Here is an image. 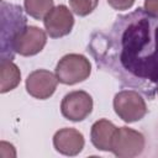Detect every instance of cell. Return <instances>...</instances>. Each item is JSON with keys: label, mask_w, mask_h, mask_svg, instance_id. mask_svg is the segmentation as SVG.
Masks as SVG:
<instances>
[{"label": "cell", "mask_w": 158, "mask_h": 158, "mask_svg": "<svg viewBox=\"0 0 158 158\" xmlns=\"http://www.w3.org/2000/svg\"><path fill=\"white\" fill-rule=\"evenodd\" d=\"M89 49L98 67L120 83L149 99L154 96L158 86V16L141 7L120 15L107 33L93 36Z\"/></svg>", "instance_id": "1"}, {"label": "cell", "mask_w": 158, "mask_h": 158, "mask_svg": "<svg viewBox=\"0 0 158 158\" xmlns=\"http://www.w3.org/2000/svg\"><path fill=\"white\" fill-rule=\"evenodd\" d=\"M1 59H14V42L19 33L27 26L26 16L21 6L15 4L1 2Z\"/></svg>", "instance_id": "2"}, {"label": "cell", "mask_w": 158, "mask_h": 158, "mask_svg": "<svg viewBox=\"0 0 158 158\" xmlns=\"http://www.w3.org/2000/svg\"><path fill=\"white\" fill-rule=\"evenodd\" d=\"M91 73V64L89 59L78 53L65 54L56 65V75L59 83L65 85H74L84 81Z\"/></svg>", "instance_id": "3"}, {"label": "cell", "mask_w": 158, "mask_h": 158, "mask_svg": "<svg viewBox=\"0 0 158 158\" xmlns=\"http://www.w3.org/2000/svg\"><path fill=\"white\" fill-rule=\"evenodd\" d=\"M116 115L127 123L139 121L147 114V105L141 93L136 90H121L114 98Z\"/></svg>", "instance_id": "4"}, {"label": "cell", "mask_w": 158, "mask_h": 158, "mask_svg": "<svg viewBox=\"0 0 158 158\" xmlns=\"http://www.w3.org/2000/svg\"><path fill=\"white\" fill-rule=\"evenodd\" d=\"M144 144V136L141 132L126 126L116 127L110 151L120 158H133L143 152Z\"/></svg>", "instance_id": "5"}, {"label": "cell", "mask_w": 158, "mask_h": 158, "mask_svg": "<svg viewBox=\"0 0 158 158\" xmlns=\"http://www.w3.org/2000/svg\"><path fill=\"white\" fill-rule=\"evenodd\" d=\"M93 111V98L84 90L68 93L60 102L62 115L70 121L79 122L85 120Z\"/></svg>", "instance_id": "6"}, {"label": "cell", "mask_w": 158, "mask_h": 158, "mask_svg": "<svg viewBox=\"0 0 158 158\" xmlns=\"http://www.w3.org/2000/svg\"><path fill=\"white\" fill-rule=\"evenodd\" d=\"M58 78L49 70L37 69L28 74L26 79V90L35 99L46 100L53 95L58 85Z\"/></svg>", "instance_id": "7"}, {"label": "cell", "mask_w": 158, "mask_h": 158, "mask_svg": "<svg viewBox=\"0 0 158 158\" xmlns=\"http://www.w3.org/2000/svg\"><path fill=\"white\" fill-rule=\"evenodd\" d=\"M43 25L49 37L59 38L70 33L74 26V17L72 11L65 5H58L46 15Z\"/></svg>", "instance_id": "8"}, {"label": "cell", "mask_w": 158, "mask_h": 158, "mask_svg": "<svg viewBox=\"0 0 158 158\" xmlns=\"http://www.w3.org/2000/svg\"><path fill=\"white\" fill-rule=\"evenodd\" d=\"M47 43V35L37 26H26L16 37L14 49L23 57H30L40 53Z\"/></svg>", "instance_id": "9"}, {"label": "cell", "mask_w": 158, "mask_h": 158, "mask_svg": "<svg viewBox=\"0 0 158 158\" xmlns=\"http://www.w3.org/2000/svg\"><path fill=\"white\" fill-rule=\"evenodd\" d=\"M84 136L75 128L65 127L58 130L53 136V146L64 156H77L84 148Z\"/></svg>", "instance_id": "10"}, {"label": "cell", "mask_w": 158, "mask_h": 158, "mask_svg": "<svg viewBox=\"0 0 158 158\" xmlns=\"http://www.w3.org/2000/svg\"><path fill=\"white\" fill-rule=\"evenodd\" d=\"M115 130L116 126L106 118L95 121L90 130V138L94 147L100 151H110Z\"/></svg>", "instance_id": "11"}, {"label": "cell", "mask_w": 158, "mask_h": 158, "mask_svg": "<svg viewBox=\"0 0 158 158\" xmlns=\"http://www.w3.org/2000/svg\"><path fill=\"white\" fill-rule=\"evenodd\" d=\"M0 93L5 94L15 89L21 81L19 67L10 59H1L0 63Z\"/></svg>", "instance_id": "12"}, {"label": "cell", "mask_w": 158, "mask_h": 158, "mask_svg": "<svg viewBox=\"0 0 158 158\" xmlns=\"http://www.w3.org/2000/svg\"><path fill=\"white\" fill-rule=\"evenodd\" d=\"M23 6L31 17L36 20H43L46 15L54 7V4L53 0H25Z\"/></svg>", "instance_id": "13"}, {"label": "cell", "mask_w": 158, "mask_h": 158, "mask_svg": "<svg viewBox=\"0 0 158 158\" xmlns=\"http://www.w3.org/2000/svg\"><path fill=\"white\" fill-rule=\"evenodd\" d=\"M99 4V0H69L70 9L78 16H86L91 14Z\"/></svg>", "instance_id": "14"}, {"label": "cell", "mask_w": 158, "mask_h": 158, "mask_svg": "<svg viewBox=\"0 0 158 158\" xmlns=\"http://www.w3.org/2000/svg\"><path fill=\"white\" fill-rule=\"evenodd\" d=\"M136 0H107L109 5L115 9V10H120V11H123V10H128L133 6Z\"/></svg>", "instance_id": "15"}, {"label": "cell", "mask_w": 158, "mask_h": 158, "mask_svg": "<svg viewBox=\"0 0 158 158\" xmlns=\"http://www.w3.org/2000/svg\"><path fill=\"white\" fill-rule=\"evenodd\" d=\"M143 9L147 12H149L154 16H158V0H144Z\"/></svg>", "instance_id": "16"}, {"label": "cell", "mask_w": 158, "mask_h": 158, "mask_svg": "<svg viewBox=\"0 0 158 158\" xmlns=\"http://www.w3.org/2000/svg\"><path fill=\"white\" fill-rule=\"evenodd\" d=\"M157 95H158V86H157Z\"/></svg>", "instance_id": "17"}]
</instances>
